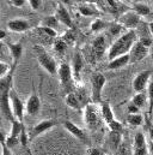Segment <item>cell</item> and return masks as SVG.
Instances as JSON below:
<instances>
[{
    "label": "cell",
    "mask_w": 153,
    "mask_h": 155,
    "mask_svg": "<svg viewBox=\"0 0 153 155\" xmlns=\"http://www.w3.org/2000/svg\"><path fill=\"white\" fill-rule=\"evenodd\" d=\"M138 42V36L135 30H128L127 33L122 34L118 39L111 45L108 51V59L113 60L117 57L129 54L133 46Z\"/></svg>",
    "instance_id": "1"
},
{
    "label": "cell",
    "mask_w": 153,
    "mask_h": 155,
    "mask_svg": "<svg viewBox=\"0 0 153 155\" xmlns=\"http://www.w3.org/2000/svg\"><path fill=\"white\" fill-rule=\"evenodd\" d=\"M34 51H35V54L37 57V60L39 63V65L50 75H55L58 72V66H56V63L55 60L45 52V49L42 47V46H34Z\"/></svg>",
    "instance_id": "2"
},
{
    "label": "cell",
    "mask_w": 153,
    "mask_h": 155,
    "mask_svg": "<svg viewBox=\"0 0 153 155\" xmlns=\"http://www.w3.org/2000/svg\"><path fill=\"white\" fill-rule=\"evenodd\" d=\"M152 46V41L147 38L138 40V42L133 46L129 55H130V63H136L144 58H146L150 53V48Z\"/></svg>",
    "instance_id": "3"
},
{
    "label": "cell",
    "mask_w": 153,
    "mask_h": 155,
    "mask_svg": "<svg viewBox=\"0 0 153 155\" xmlns=\"http://www.w3.org/2000/svg\"><path fill=\"white\" fill-rule=\"evenodd\" d=\"M107 83V78L101 72H95L91 77V85H92V100L95 102L101 101L103 88Z\"/></svg>",
    "instance_id": "4"
},
{
    "label": "cell",
    "mask_w": 153,
    "mask_h": 155,
    "mask_svg": "<svg viewBox=\"0 0 153 155\" xmlns=\"http://www.w3.org/2000/svg\"><path fill=\"white\" fill-rule=\"evenodd\" d=\"M0 110H1V114L4 118H6L8 121L13 123L14 120H17L14 118L13 111H12V105H11V99H10V91L11 90H0Z\"/></svg>",
    "instance_id": "5"
},
{
    "label": "cell",
    "mask_w": 153,
    "mask_h": 155,
    "mask_svg": "<svg viewBox=\"0 0 153 155\" xmlns=\"http://www.w3.org/2000/svg\"><path fill=\"white\" fill-rule=\"evenodd\" d=\"M10 99H11V105H12V111H13L14 118L17 120H19L20 123H23L24 113H25V105L23 104V101L20 100L19 95L16 93L14 89H11Z\"/></svg>",
    "instance_id": "6"
},
{
    "label": "cell",
    "mask_w": 153,
    "mask_h": 155,
    "mask_svg": "<svg viewBox=\"0 0 153 155\" xmlns=\"http://www.w3.org/2000/svg\"><path fill=\"white\" fill-rule=\"evenodd\" d=\"M152 70H144L139 72L133 79V89L136 93H144L145 89H147L150 84V78L152 76Z\"/></svg>",
    "instance_id": "7"
},
{
    "label": "cell",
    "mask_w": 153,
    "mask_h": 155,
    "mask_svg": "<svg viewBox=\"0 0 153 155\" xmlns=\"http://www.w3.org/2000/svg\"><path fill=\"white\" fill-rule=\"evenodd\" d=\"M59 77H60V83L61 85L67 90L71 89L72 87V82H73V71L71 65H68L67 63H62L59 66Z\"/></svg>",
    "instance_id": "8"
},
{
    "label": "cell",
    "mask_w": 153,
    "mask_h": 155,
    "mask_svg": "<svg viewBox=\"0 0 153 155\" xmlns=\"http://www.w3.org/2000/svg\"><path fill=\"white\" fill-rule=\"evenodd\" d=\"M56 124H58V121L54 120V119H47V120L39 121L38 124H36V125L31 129V131H30V134H29V141L34 140L35 137H37L39 135H42L43 132H45V131L53 129Z\"/></svg>",
    "instance_id": "9"
},
{
    "label": "cell",
    "mask_w": 153,
    "mask_h": 155,
    "mask_svg": "<svg viewBox=\"0 0 153 155\" xmlns=\"http://www.w3.org/2000/svg\"><path fill=\"white\" fill-rule=\"evenodd\" d=\"M56 18L59 22H61L64 25H66L67 28H70L71 30H74V24H73V21H72V17L70 15V12L67 11V8L64 6L62 1L58 4V7H56V13H55Z\"/></svg>",
    "instance_id": "10"
},
{
    "label": "cell",
    "mask_w": 153,
    "mask_h": 155,
    "mask_svg": "<svg viewBox=\"0 0 153 155\" xmlns=\"http://www.w3.org/2000/svg\"><path fill=\"white\" fill-rule=\"evenodd\" d=\"M148 154V143L144 132H136L134 136V152L133 155H147Z\"/></svg>",
    "instance_id": "11"
},
{
    "label": "cell",
    "mask_w": 153,
    "mask_h": 155,
    "mask_svg": "<svg viewBox=\"0 0 153 155\" xmlns=\"http://www.w3.org/2000/svg\"><path fill=\"white\" fill-rule=\"evenodd\" d=\"M7 28L12 33H25L27 30L31 28V24L29 21L24 18H14V19L8 21Z\"/></svg>",
    "instance_id": "12"
},
{
    "label": "cell",
    "mask_w": 153,
    "mask_h": 155,
    "mask_svg": "<svg viewBox=\"0 0 153 155\" xmlns=\"http://www.w3.org/2000/svg\"><path fill=\"white\" fill-rule=\"evenodd\" d=\"M139 22H140V16H138L135 12H127L120 17L118 23L123 28H128L129 30H134V28L139 24Z\"/></svg>",
    "instance_id": "13"
},
{
    "label": "cell",
    "mask_w": 153,
    "mask_h": 155,
    "mask_svg": "<svg viewBox=\"0 0 153 155\" xmlns=\"http://www.w3.org/2000/svg\"><path fill=\"white\" fill-rule=\"evenodd\" d=\"M41 110V100L36 93H33L25 104V113L29 116H35Z\"/></svg>",
    "instance_id": "14"
},
{
    "label": "cell",
    "mask_w": 153,
    "mask_h": 155,
    "mask_svg": "<svg viewBox=\"0 0 153 155\" xmlns=\"http://www.w3.org/2000/svg\"><path fill=\"white\" fill-rule=\"evenodd\" d=\"M64 127H65L70 134H72L74 137H76L78 140H80V141H83V142H86V135H85V132H84L79 126H76L73 121L66 120V121L64 123Z\"/></svg>",
    "instance_id": "15"
},
{
    "label": "cell",
    "mask_w": 153,
    "mask_h": 155,
    "mask_svg": "<svg viewBox=\"0 0 153 155\" xmlns=\"http://www.w3.org/2000/svg\"><path fill=\"white\" fill-rule=\"evenodd\" d=\"M105 47H107V42H105V38L104 36H98L93 40L92 42V52L95 54V57L98 59L101 58L103 54H104V51H105Z\"/></svg>",
    "instance_id": "16"
},
{
    "label": "cell",
    "mask_w": 153,
    "mask_h": 155,
    "mask_svg": "<svg viewBox=\"0 0 153 155\" xmlns=\"http://www.w3.org/2000/svg\"><path fill=\"white\" fill-rule=\"evenodd\" d=\"M130 63V55L129 54H126V55H121V57H117L113 60L109 61L108 64V69L109 70H118L123 66H126L127 64Z\"/></svg>",
    "instance_id": "17"
},
{
    "label": "cell",
    "mask_w": 153,
    "mask_h": 155,
    "mask_svg": "<svg viewBox=\"0 0 153 155\" xmlns=\"http://www.w3.org/2000/svg\"><path fill=\"white\" fill-rule=\"evenodd\" d=\"M85 123L90 127H95L98 125V113L92 106H87L85 110Z\"/></svg>",
    "instance_id": "18"
},
{
    "label": "cell",
    "mask_w": 153,
    "mask_h": 155,
    "mask_svg": "<svg viewBox=\"0 0 153 155\" xmlns=\"http://www.w3.org/2000/svg\"><path fill=\"white\" fill-rule=\"evenodd\" d=\"M83 65H84V60H83V57L80 53L76 52L74 55H73V61H72V71H73V76L76 79H79L80 76V71L83 69Z\"/></svg>",
    "instance_id": "19"
},
{
    "label": "cell",
    "mask_w": 153,
    "mask_h": 155,
    "mask_svg": "<svg viewBox=\"0 0 153 155\" xmlns=\"http://www.w3.org/2000/svg\"><path fill=\"white\" fill-rule=\"evenodd\" d=\"M7 47L10 49V53L13 58V61L14 64L18 63V60L20 59L22 54H23V46L22 43H11V42H7Z\"/></svg>",
    "instance_id": "20"
},
{
    "label": "cell",
    "mask_w": 153,
    "mask_h": 155,
    "mask_svg": "<svg viewBox=\"0 0 153 155\" xmlns=\"http://www.w3.org/2000/svg\"><path fill=\"white\" fill-rule=\"evenodd\" d=\"M101 113H102V117H103V119L105 120L107 124H110L111 121L115 120L114 112H113V108L109 105V102H102V105H101Z\"/></svg>",
    "instance_id": "21"
},
{
    "label": "cell",
    "mask_w": 153,
    "mask_h": 155,
    "mask_svg": "<svg viewBox=\"0 0 153 155\" xmlns=\"http://www.w3.org/2000/svg\"><path fill=\"white\" fill-rule=\"evenodd\" d=\"M109 144L110 147L115 149V150H118V148L121 147L122 144V137H121V132H115V131H110L109 132Z\"/></svg>",
    "instance_id": "22"
},
{
    "label": "cell",
    "mask_w": 153,
    "mask_h": 155,
    "mask_svg": "<svg viewBox=\"0 0 153 155\" xmlns=\"http://www.w3.org/2000/svg\"><path fill=\"white\" fill-rule=\"evenodd\" d=\"M66 104H67V106H70L73 110H80L81 108V104L79 101V97L76 96L74 93H72V91L67 94V96H66Z\"/></svg>",
    "instance_id": "23"
},
{
    "label": "cell",
    "mask_w": 153,
    "mask_h": 155,
    "mask_svg": "<svg viewBox=\"0 0 153 155\" xmlns=\"http://www.w3.org/2000/svg\"><path fill=\"white\" fill-rule=\"evenodd\" d=\"M146 101H148V99H147V94L145 93H136L132 99V104L135 105L138 108L144 107L146 105Z\"/></svg>",
    "instance_id": "24"
},
{
    "label": "cell",
    "mask_w": 153,
    "mask_h": 155,
    "mask_svg": "<svg viewBox=\"0 0 153 155\" xmlns=\"http://www.w3.org/2000/svg\"><path fill=\"white\" fill-rule=\"evenodd\" d=\"M23 127H24V124L20 123L19 120H14L12 123V127H11V132L8 136L11 137H14V138H19L20 137V134L23 131Z\"/></svg>",
    "instance_id": "25"
},
{
    "label": "cell",
    "mask_w": 153,
    "mask_h": 155,
    "mask_svg": "<svg viewBox=\"0 0 153 155\" xmlns=\"http://www.w3.org/2000/svg\"><path fill=\"white\" fill-rule=\"evenodd\" d=\"M142 123H144V117L140 113L139 114H128L127 117V124L130 126L136 127V126L142 125Z\"/></svg>",
    "instance_id": "26"
},
{
    "label": "cell",
    "mask_w": 153,
    "mask_h": 155,
    "mask_svg": "<svg viewBox=\"0 0 153 155\" xmlns=\"http://www.w3.org/2000/svg\"><path fill=\"white\" fill-rule=\"evenodd\" d=\"M58 25H59V21L56 18V16H48L42 19V27L52 28L55 30V28H58Z\"/></svg>",
    "instance_id": "27"
},
{
    "label": "cell",
    "mask_w": 153,
    "mask_h": 155,
    "mask_svg": "<svg viewBox=\"0 0 153 155\" xmlns=\"http://www.w3.org/2000/svg\"><path fill=\"white\" fill-rule=\"evenodd\" d=\"M133 8H134V12H135L138 16H147V15H150V12H151L150 7H148L146 4H135Z\"/></svg>",
    "instance_id": "28"
},
{
    "label": "cell",
    "mask_w": 153,
    "mask_h": 155,
    "mask_svg": "<svg viewBox=\"0 0 153 155\" xmlns=\"http://www.w3.org/2000/svg\"><path fill=\"white\" fill-rule=\"evenodd\" d=\"M79 12H80L83 16H86V17H91V16L98 15L97 10L92 8L90 5H80V6H79Z\"/></svg>",
    "instance_id": "29"
},
{
    "label": "cell",
    "mask_w": 153,
    "mask_h": 155,
    "mask_svg": "<svg viewBox=\"0 0 153 155\" xmlns=\"http://www.w3.org/2000/svg\"><path fill=\"white\" fill-rule=\"evenodd\" d=\"M67 46H68V45H67L62 39L55 40V42H54V45H53L54 51H55L56 53H59V54H64L65 51L67 49Z\"/></svg>",
    "instance_id": "30"
},
{
    "label": "cell",
    "mask_w": 153,
    "mask_h": 155,
    "mask_svg": "<svg viewBox=\"0 0 153 155\" xmlns=\"http://www.w3.org/2000/svg\"><path fill=\"white\" fill-rule=\"evenodd\" d=\"M105 25H107V24H105L102 19L96 18L95 21H92V23H91V25H90V29H91V31H99V30L104 29Z\"/></svg>",
    "instance_id": "31"
},
{
    "label": "cell",
    "mask_w": 153,
    "mask_h": 155,
    "mask_svg": "<svg viewBox=\"0 0 153 155\" xmlns=\"http://www.w3.org/2000/svg\"><path fill=\"white\" fill-rule=\"evenodd\" d=\"M147 99H148V114L153 111V82H150L147 87Z\"/></svg>",
    "instance_id": "32"
},
{
    "label": "cell",
    "mask_w": 153,
    "mask_h": 155,
    "mask_svg": "<svg viewBox=\"0 0 153 155\" xmlns=\"http://www.w3.org/2000/svg\"><path fill=\"white\" fill-rule=\"evenodd\" d=\"M61 39L64 40L67 45H73L74 41H76V31H74V30H67V31L62 35Z\"/></svg>",
    "instance_id": "33"
},
{
    "label": "cell",
    "mask_w": 153,
    "mask_h": 155,
    "mask_svg": "<svg viewBox=\"0 0 153 155\" xmlns=\"http://www.w3.org/2000/svg\"><path fill=\"white\" fill-rule=\"evenodd\" d=\"M12 68H10L8 64H6L5 61H0V79L5 78L10 72H11Z\"/></svg>",
    "instance_id": "34"
},
{
    "label": "cell",
    "mask_w": 153,
    "mask_h": 155,
    "mask_svg": "<svg viewBox=\"0 0 153 155\" xmlns=\"http://www.w3.org/2000/svg\"><path fill=\"white\" fill-rule=\"evenodd\" d=\"M37 29L41 33H43V34H45V35H48L50 38H56L58 36V33L54 29H52V28H47V27H42L41 25V27H38Z\"/></svg>",
    "instance_id": "35"
},
{
    "label": "cell",
    "mask_w": 153,
    "mask_h": 155,
    "mask_svg": "<svg viewBox=\"0 0 153 155\" xmlns=\"http://www.w3.org/2000/svg\"><path fill=\"white\" fill-rule=\"evenodd\" d=\"M108 126H109L110 131H115V132H122V130H123L122 124L120 121H117L116 119H115L114 121H111L110 124H108Z\"/></svg>",
    "instance_id": "36"
},
{
    "label": "cell",
    "mask_w": 153,
    "mask_h": 155,
    "mask_svg": "<svg viewBox=\"0 0 153 155\" xmlns=\"http://www.w3.org/2000/svg\"><path fill=\"white\" fill-rule=\"evenodd\" d=\"M19 142H20V140H19V138H14V137H11V136L6 137V141H5L6 146H7L10 149H11V148L17 147V146L19 144Z\"/></svg>",
    "instance_id": "37"
},
{
    "label": "cell",
    "mask_w": 153,
    "mask_h": 155,
    "mask_svg": "<svg viewBox=\"0 0 153 155\" xmlns=\"http://www.w3.org/2000/svg\"><path fill=\"white\" fill-rule=\"evenodd\" d=\"M5 141H6V137H5V135H4V134H1V147H2V155H13V154H12V152H11V149H10V148L6 146Z\"/></svg>",
    "instance_id": "38"
},
{
    "label": "cell",
    "mask_w": 153,
    "mask_h": 155,
    "mask_svg": "<svg viewBox=\"0 0 153 155\" xmlns=\"http://www.w3.org/2000/svg\"><path fill=\"white\" fill-rule=\"evenodd\" d=\"M123 30V27L117 22V23H113L111 25H110V33L113 34V35H118L121 31Z\"/></svg>",
    "instance_id": "39"
},
{
    "label": "cell",
    "mask_w": 153,
    "mask_h": 155,
    "mask_svg": "<svg viewBox=\"0 0 153 155\" xmlns=\"http://www.w3.org/2000/svg\"><path fill=\"white\" fill-rule=\"evenodd\" d=\"M117 152H118V155H132L130 154V149H129L128 144H126V143H122Z\"/></svg>",
    "instance_id": "40"
},
{
    "label": "cell",
    "mask_w": 153,
    "mask_h": 155,
    "mask_svg": "<svg viewBox=\"0 0 153 155\" xmlns=\"http://www.w3.org/2000/svg\"><path fill=\"white\" fill-rule=\"evenodd\" d=\"M127 111H128V114H139V111H140V108H138L135 105H133L132 102L128 105V108H127Z\"/></svg>",
    "instance_id": "41"
},
{
    "label": "cell",
    "mask_w": 153,
    "mask_h": 155,
    "mask_svg": "<svg viewBox=\"0 0 153 155\" xmlns=\"http://www.w3.org/2000/svg\"><path fill=\"white\" fill-rule=\"evenodd\" d=\"M146 123H147V131H148V137L151 140V142H153V124L151 123L150 118L146 119Z\"/></svg>",
    "instance_id": "42"
},
{
    "label": "cell",
    "mask_w": 153,
    "mask_h": 155,
    "mask_svg": "<svg viewBox=\"0 0 153 155\" xmlns=\"http://www.w3.org/2000/svg\"><path fill=\"white\" fill-rule=\"evenodd\" d=\"M8 2L12 6H16V7H23L27 1H24V0H12V1H8Z\"/></svg>",
    "instance_id": "43"
},
{
    "label": "cell",
    "mask_w": 153,
    "mask_h": 155,
    "mask_svg": "<svg viewBox=\"0 0 153 155\" xmlns=\"http://www.w3.org/2000/svg\"><path fill=\"white\" fill-rule=\"evenodd\" d=\"M41 2L39 0H29V5L31 6L33 10H38V7L41 6Z\"/></svg>",
    "instance_id": "44"
},
{
    "label": "cell",
    "mask_w": 153,
    "mask_h": 155,
    "mask_svg": "<svg viewBox=\"0 0 153 155\" xmlns=\"http://www.w3.org/2000/svg\"><path fill=\"white\" fill-rule=\"evenodd\" d=\"M89 155H104V153L98 148H91L89 150Z\"/></svg>",
    "instance_id": "45"
},
{
    "label": "cell",
    "mask_w": 153,
    "mask_h": 155,
    "mask_svg": "<svg viewBox=\"0 0 153 155\" xmlns=\"http://www.w3.org/2000/svg\"><path fill=\"white\" fill-rule=\"evenodd\" d=\"M6 38V31L5 30H0V41H4Z\"/></svg>",
    "instance_id": "46"
},
{
    "label": "cell",
    "mask_w": 153,
    "mask_h": 155,
    "mask_svg": "<svg viewBox=\"0 0 153 155\" xmlns=\"http://www.w3.org/2000/svg\"><path fill=\"white\" fill-rule=\"evenodd\" d=\"M148 153L151 155H153V142L148 143Z\"/></svg>",
    "instance_id": "47"
},
{
    "label": "cell",
    "mask_w": 153,
    "mask_h": 155,
    "mask_svg": "<svg viewBox=\"0 0 153 155\" xmlns=\"http://www.w3.org/2000/svg\"><path fill=\"white\" fill-rule=\"evenodd\" d=\"M150 30H151V33H152V35H153V22L150 24Z\"/></svg>",
    "instance_id": "48"
},
{
    "label": "cell",
    "mask_w": 153,
    "mask_h": 155,
    "mask_svg": "<svg viewBox=\"0 0 153 155\" xmlns=\"http://www.w3.org/2000/svg\"><path fill=\"white\" fill-rule=\"evenodd\" d=\"M28 154H29V155H33V153H31V150H30V149H28Z\"/></svg>",
    "instance_id": "49"
},
{
    "label": "cell",
    "mask_w": 153,
    "mask_h": 155,
    "mask_svg": "<svg viewBox=\"0 0 153 155\" xmlns=\"http://www.w3.org/2000/svg\"><path fill=\"white\" fill-rule=\"evenodd\" d=\"M151 58H152V60H153V51L151 52Z\"/></svg>",
    "instance_id": "50"
},
{
    "label": "cell",
    "mask_w": 153,
    "mask_h": 155,
    "mask_svg": "<svg viewBox=\"0 0 153 155\" xmlns=\"http://www.w3.org/2000/svg\"><path fill=\"white\" fill-rule=\"evenodd\" d=\"M104 155H105V154H104Z\"/></svg>",
    "instance_id": "51"
}]
</instances>
